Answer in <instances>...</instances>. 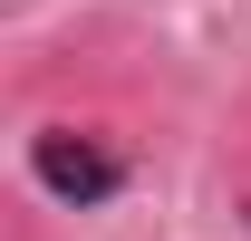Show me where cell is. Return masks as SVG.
Returning a JSON list of instances; mask_svg holds the SVG:
<instances>
[{"label": "cell", "mask_w": 251, "mask_h": 241, "mask_svg": "<svg viewBox=\"0 0 251 241\" xmlns=\"http://www.w3.org/2000/svg\"><path fill=\"white\" fill-rule=\"evenodd\" d=\"M29 174H39L49 203L97 212V203L126 193V154L106 145V135H77V125H39V135H29Z\"/></svg>", "instance_id": "1"}]
</instances>
